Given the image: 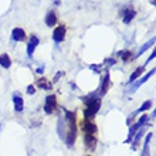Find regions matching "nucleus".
Instances as JSON below:
<instances>
[{"label":"nucleus","mask_w":156,"mask_h":156,"mask_svg":"<svg viewBox=\"0 0 156 156\" xmlns=\"http://www.w3.org/2000/svg\"><path fill=\"white\" fill-rule=\"evenodd\" d=\"M60 128H58V133L62 139L67 142L68 146H73L75 142V138H77V125H75V114L74 112L67 111L66 112V118L60 119L58 122Z\"/></svg>","instance_id":"obj_1"},{"label":"nucleus","mask_w":156,"mask_h":156,"mask_svg":"<svg viewBox=\"0 0 156 156\" xmlns=\"http://www.w3.org/2000/svg\"><path fill=\"white\" fill-rule=\"evenodd\" d=\"M99 108H101V99L95 98V97L88 98L85 102V109H84V118L85 119L94 118L95 114L99 111Z\"/></svg>","instance_id":"obj_2"},{"label":"nucleus","mask_w":156,"mask_h":156,"mask_svg":"<svg viewBox=\"0 0 156 156\" xmlns=\"http://www.w3.org/2000/svg\"><path fill=\"white\" fill-rule=\"evenodd\" d=\"M55 109H57V98H55V95H48V97L45 98V105H44L45 114L50 115V114H53Z\"/></svg>","instance_id":"obj_3"},{"label":"nucleus","mask_w":156,"mask_h":156,"mask_svg":"<svg viewBox=\"0 0 156 156\" xmlns=\"http://www.w3.org/2000/svg\"><path fill=\"white\" fill-rule=\"evenodd\" d=\"M82 132L84 135H97V125L91 122L90 119H85L82 122Z\"/></svg>","instance_id":"obj_4"},{"label":"nucleus","mask_w":156,"mask_h":156,"mask_svg":"<svg viewBox=\"0 0 156 156\" xmlns=\"http://www.w3.org/2000/svg\"><path fill=\"white\" fill-rule=\"evenodd\" d=\"M153 74H155V70L149 71V73H148V74H146V75H145L144 78H140V80H139V81H138V82H135V84H133V85H132L131 88H129V94H133V92H135V91L138 90V88H139L140 85H144L145 82L148 81V80H149V78H151V77H152Z\"/></svg>","instance_id":"obj_5"},{"label":"nucleus","mask_w":156,"mask_h":156,"mask_svg":"<svg viewBox=\"0 0 156 156\" xmlns=\"http://www.w3.org/2000/svg\"><path fill=\"white\" fill-rule=\"evenodd\" d=\"M53 38L55 43H61L66 38V27L64 26H58L57 29L53 31Z\"/></svg>","instance_id":"obj_6"},{"label":"nucleus","mask_w":156,"mask_h":156,"mask_svg":"<svg viewBox=\"0 0 156 156\" xmlns=\"http://www.w3.org/2000/svg\"><path fill=\"white\" fill-rule=\"evenodd\" d=\"M84 144L88 151H95L97 146V135H84Z\"/></svg>","instance_id":"obj_7"},{"label":"nucleus","mask_w":156,"mask_h":156,"mask_svg":"<svg viewBox=\"0 0 156 156\" xmlns=\"http://www.w3.org/2000/svg\"><path fill=\"white\" fill-rule=\"evenodd\" d=\"M13 105H14V111L16 112H21L23 108H24L23 98H21L20 94H17V92H14V95H13Z\"/></svg>","instance_id":"obj_8"},{"label":"nucleus","mask_w":156,"mask_h":156,"mask_svg":"<svg viewBox=\"0 0 156 156\" xmlns=\"http://www.w3.org/2000/svg\"><path fill=\"white\" fill-rule=\"evenodd\" d=\"M38 43H40V40H38L37 36H31L29 40V44H27V54H29L30 57L33 55L34 50H36V47L38 45Z\"/></svg>","instance_id":"obj_9"},{"label":"nucleus","mask_w":156,"mask_h":156,"mask_svg":"<svg viewBox=\"0 0 156 156\" xmlns=\"http://www.w3.org/2000/svg\"><path fill=\"white\" fill-rule=\"evenodd\" d=\"M12 37L14 41H23L26 40V33H24V30L23 29H14L13 30V33H12Z\"/></svg>","instance_id":"obj_10"},{"label":"nucleus","mask_w":156,"mask_h":156,"mask_svg":"<svg viewBox=\"0 0 156 156\" xmlns=\"http://www.w3.org/2000/svg\"><path fill=\"white\" fill-rule=\"evenodd\" d=\"M135 10H132V9H126L125 12H123V23L125 24H129L132 21V19L135 17Z\"/></svg>","instance_id":"obj_11"},{"label":"nucleus","mask_w":156,"mask_h":156,"mask_svg":"<svg viewBox=\"0 0 156 156\" xmlns=\"http://www.w3.org/2000/svg\"><path fill=\"white\" fill-rule=\"evenodd\" d=\"M45 24L48 27H53L54 24H57V16L54 12H48V14L45 16Z\"/></svg>","instance_id":"obj_12"},{"label":"nucleus","mask_w":156,"mask_h":156,"mask_svg":"<svg viewBox=\"0 0 156 156\" xmlns=\"http://www.w3.org/2000/svg\"><path fill=\"white\" fill-rule=\"evenodd\" d=\"M0 66L4 67V68H10L12 60H10V57H9L7 54H2V55H0Z\"/></svg>","instance_id":"obj_13"},{"label":"nucleus","mask_w":156,"mask_h":156,"mask_svg":"<svg viewBox=\"0 0 156 156\" xmlns=\"http://www.w3.org/2000/svg\"><path fill=\"white\" fill-rule=\"evenodd\" d=\"M153 44H155V38H152V40H149V41H148V43H146V44H145V45H142V48H140L139 51H138V54H136V55H135V57H133V58H132V60H135V58H138V57H139V55H142V54H144L145 51H146V50L149 48V47H152Z\"/></svg>","instance_id":"obj_14"},{"label":"nucleus","mask_w":156,"mask_h":156,"mask_svg":"<svg viewBox=\"0 0 156 156\" xmlns=\"http://www.w3.org/2000/svg\"><path fill=\"white\" fill-rule=\"evenodd\" d=\"M108 88H109V74L107 73V75H105V78H104V81H102V85H101V95L107 94Z\"/></svg>","instance_id":"obj_15"},{"label":"nucleus","mask_w":156,"mask_h":156,"mask_svg":"<svg viewBox=\"0 0 156 156\" xmlns=\"http://www.w3.org/2000/svg\"><path fill=\"white\" fill-rule=\"evenodd\" d=\"M152 138H153V133H148L146 140H145V146H144L142 156H149V144H151V139H152Z\"/></svg>","instance_id":"obj_16"},{"label":"nucleus","mask_w":156,"mask_h":156,"mask_svg":"<svg viewBox=\"0 0 156 156\" xmlns=\"http://www.w3.org/2000/svg\"><path fill=\"white\" fill-rule=\"evenodd\" d=\"M37 85H38V88H43V90H47V91L51 90V84H50V81H48V80H45V78L38 80Z\"/></svg>","instance_id":"obj_17"},{"label":"nucleus","mask_w":156,"mask_h":156,"mask_svg":"<svg viewBox=\"0 0 156 156\" xmlns=\"http://www.w3.org/2000/svg\"><path fill=\"white\" fill-rule=\"evenodd\" d=\"M144 70H145V67H139V68H136L135 73H133V74L129 77V84H132L133 81H136V80L140 77V74L144 73Z\"/></svg>","instance_id":"obj_18"},{"label":"nucleus","mask_w":156,"mask_h":156,"mask_svg":"<svg viewBox=\"0 0 156 156\" xmlns=\"http://www.w3.org/2000/svg\"><path fill=\"white\" fill-rule=\"evenodd\" d=\"M139 128H140V125H139V123H135V125H132L131 131H129V136H128V139L125 140L126 144H129V142H131V140H132V138H133V135H135V132L138 131Z\"/></svg>","instance_id":"obj_19"},{"label":"nucleus","mask_w":156,"mask_h":156,"mask_svg":"<svg viewBox=\"0 0 156 156\" xmlns=\"http://www.w3.org/2000/svg\"><path fill=\"white\" fill-rule=\"evenodd\" d=\"M118 55L121 58H122L123 61H128V60H132V54H131V51H128V50H123V51H119L118 53Z\"/></svg>","instance_id":"obj_20"},{"label":"nucleus","mask_w":156,"mask_h":156,"mask_svg":"<svg viewBox=\"0 0 156 156\" xmlns=\"http://www.w3.org/2000/svg\"><path fill=\"white\" fill-rule=\"evenodd\" d=\"M151 107H152V101H146V102L138 109V112H144V111H146V109H149Z\"/></svg>","instance_id":"obj_21"},{"label":"nucleus","mask_w":156,"mask_h":156,"mask_svg":"<svg viewBox=\"0 0 156 156\" xmlns=\"http://www.w3.org/2000/svg\"><path fill=\"white\" fill-rule=\"evenodd\" d=\"M144 135V128L140 126V131H138V133H136V138H135V140H133V148L136 146V144L139 142V139H140V136Z\"/></svg>","instance_id":"obj_22"},{"label":"nucleus","mask_w":156,"mask_h":156,"mask_svg":"<svg viewBox=\"0 0 156 156\" xmlns=\"http://www.w3.org/2000/svg\"><path fill=\"white\" fill-rule=\"evenodd\" d=\"M34 92H36V88H34V85H29V87H27V94H29V95H33Z\"/></svg>","instance_id":"obj_23"},{"label":"nucleus","mask_w":156,"mask_h":156,"mask_svg":"<svg viewBox=\"0 0 156 156\" xmlns=\"http://www.w3.org/2000/svg\"><path fill=\"white\" fill-rule=\"evenodd\" d=\"M146 121H148V116H146V115H144V116H142V118L139 119V121H138V123H139L140 126H144V125H145V122H146Z\"/></svg>","instance_id":"obj_24"},{"label":"nucleus","mask_w":156,"mask_h":156,"mask_svg":"<svg viewBox=\"0 0 156 156\" xmlns=\"http://www.w3.org/2000/svg\"><path fill=\"white\" fill-rule=\"evenodd\" d=\"M153 58H155V51H152V55H151V57L148 58V61H146V64H148V62H151V61H152Z\"/></svg>","instance_id":"obj_25"},{"label":"nucleus","mask_w":156,"mask_h":156,"mask_svg":"<svg viewBox=\"0 0 156 156\" xmlns=\"http://www.w3.org/2000/svg\"><path fill=\"white\" fill-rule=\"evenodd\" d=\"M105 62L109 64V66H112V64H115V60H105Z\"/></svg>","instance_id":"obj_26"},{"label":"nucleus","mask_w":156,"mask_h":156,"mask_svg":"<svg viewBox=\"0 0 156 156\" xmlns=\"http://www.w3.org/2000/svg\"><path fill=\"white\" fill-rule=\"evenodd\" d=\"M91 68H92V70L94 71H99L98 68H99V66H91Z\"/></svg>","instance_id":"obj_27"},{"label":"nucleus","mask_w":156,"mask_h":156,"mask_svg":"<svg viewBox=\"0 0 156 156\" xmlns=\"http://www.w3.org/2000/svg\"><path fill=\"white\" fill-rule=\"evenodd\" d=\"M37 73H38V74H41V73H43V67H40V68H37Z\"/></svg>","instance_id":"obj_28"}]
</instances>
